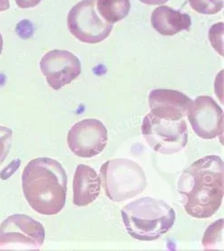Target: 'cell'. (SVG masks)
Masks as SVG:
<instances>
[{
  "instance_id": "obj_4",
  "label": "cell",
  "mask_w": 224,
  "mask_h": 251,
  "mask_svg": "<svg viewBox=\"0 0 224 251\" xmlns=\"http://www.w3.org/2000/svg\"><path fill=\"white\" fill-rule=\"evenodd\" d=\"M102 188L113 202H123L140 195L147 186L143 168L127 158L111 159L100 170Z\"/></svg>"
},
{
  "instance_id": "obj_18",
  "label": "cell",
  "mask_w": 224,
  "mask_h": 251,
  "mask_svg": "<svg viewBox=\"0 0 224 251\" xmlns=\"http://www.w3.org/2000/svg\"><path fill=\"white\" fill-rule=\"evenodd\" d=\"M224 31V26H222V28H220L218 30H216L215 25L211 27V30L209 31V39L212 42V46L214 49L217 50V52L224 55V48H223V37H221V40H217L220 39V33Z\"/></svg>"
},
{
  "instance_id": "obj_5",
  "label": "cell",
  "mask_w": 224,
  "mask_h": 251,
  "mask_svg": "<svg viewBox=\"0 0 224 251\" xmlns=\"http://www.w3.org/2000/svg\"><path fill=\"white\" fill-rule=\"evenodd\" d=\"M141 130L153 151L163 155L182 151L189 141L188 126L184 119L169 120L149 113L143 118Z\"/></svg>"
},
{
  "instance_id": "obj_13",
  "label": "cell",
  "mask_w": 224,
  "mask_h": 251,
  "mask_svg": "<svg viewBox=\"0 0 224 251\" xmlns=\"http://www.w3.org/2000/svg\"><path fill=\"white\" fill-rule=\"evenodd\" d=\"M151 22L154 30L163 36H173L182 30H189L192 23L188 14L174 10L167 5L154 9Z\"/></svg>"
},
{
  "instance_id": "obj_17",
  "label": "cell",
  "mask_w": 224,
  "mask_h": 251,
  "mask_svg": "<svg viewBox=\"0 0 224 251\" xmlns=\"http://www.w3.org/2000/svg\"><path fill=\"white\" fill-rule=\"evenodd\" d=\"M13 131L8 127L0 126V166L8 156L12 145Z\"/></svg>"
},
{
  "instance_id": "obj_16",
  "label": "cell",
  "mask_w": 224,
  "mask_h": 251,
  "mask_svg": "<svg viewBox=\"0 0 224 251\" xmlns=\"http://www.w3.org/2000/svg\"><path fill=\"white\" fill-rule=\"evenodd\" d=\"M192 9L201 15H215L224 8V0H189Z\"/></svg>"
},
{
  "instance_id": "obj_3",
  "label": "cell",
  "mask_w": 224,
  "mask_h": 251,
  "mask_svg": "<svg viewBox=\"0 0 224 251\" xmlns=\"http://www.w3.org/2000/svg\"><path fill=\"white\" fill-rule=\"evenodd\" d=\"M123 223L129 235L141 241L158 240L173 226L176 213L161 200L141 198L124 206Z\"/></svg>"
},
{
  "instance_id": "obj_14",
  "label": "cell",
  "mask_w": 224,
  "mask_h": 251,
  "mask_svg": "<svg viewBox=\"0 0 224 251\" xmlns=\"http://www.w3.org/2000/svg\"><path fill=\"white\" fill-rule=\"evenodd\" d=\"M96 7L104 20L114 25L128 16L131 3L129 0H96Z\"/></svg>"
},
{
  "instance_id": "obj_20",
  "label": "cell",
  "mask_w": 224,
  "mask_h": 251,
  "mask_svg": "<svg viewBox=\"0 0 224 251\" xmlns=\"http://www.w3.org/2000/svg\"><path fill=\"white\" fill-rule=\"evenodd\" d=\"M141 1L143 4L145 5H163L165 3H167L168 0H139Z\"/></svg>"
},
{
  "instance_id": "obj_8",
  "label": "cell",
  "mask_w": 224,
  "mask_h": 251,
  "mask_svg": "<svg viewBox=\"0 0 224 251\" xmlns=\"http://www.w3.org/2000/svg\"><path fill=\"white\" fill-rule=\"evenodd\" d=\"M107 143V128L97 119L78 122L67 134L69 150L83 158H91L101 154Z\"/></svg>"
},
{
  "instance_id": "obj_15",
  "label": "cell",
  "mask_w": 224,
  "mask_h": 251,
  "mask_svg": "<svg viewBox=\"0 0 224 251\" xmlns=\"http://www.w3.org/2000/svg\"><path fill=\"white\" fill-rule=\"evenodd\" d=\"M202 243L204 250H224V219L209 226Z\"/></svg>"
},
{
  "instance_id": "obj_2",
  "label": "cell",
  "mask_w": 224,
  "mask_h": 251,
  "mask_svg": "<svg viewBox=\"0 0 224 251\" xmlns=\"http://www.w3.org/2000/svg\"><path fill=\"white\" fill-rule=\"evenodd\" d=\"M22 187L29 206L41 215L54 216L66 205L67 176L55 159L38 157L30 161L23 172Z\"/></svg>"
},
{
  "instance_id": "obj_6",
  "label": "cell",
  "mask_w": 224,
  "mask_h": 251,
  "mask_svg": "<svg viewBox=\"0 0 224 251\" xmlns=\"http://www.w3.org/2000/svg\"><path fill=\"white\" fill-rule=\"evenodd\" d=\"M44 240L43 226L26 215H12L0 225V250L38 251Z\"/></svg>"
},
{
  "instance_id": "obj_9",
  "label": "cell",
  "mask_w": 224,
  "mask_h": 251,
  "mask_svg": "<svg viewBox=\"0 0 224 251\" xmlns=\"http://www.w3.org/2000/svg\"><path fill=\"white\" fill-rule=\"evenodd\" d=\"M187 116L195 133L204 140L224 136V111L209 96L191 101Z\"/></svg>"
},
{
  "instance_id": "obj_12",
  "label": "cell",
  "mask_w": 224,
  "mask_h": 251,
  "mask_svg": "<svg viewBox=\"0 0 224 251\" xmlns=\"http://www.w3.org/2000/svg\"><path fill=\"white\" fill-rule=\"evenodd\" d=\"M101 177L97 172L85 165H79L73 180V203L86 206L96 200L101 192Z\"/></svg>"
},
{
  "instance_id": "obj_10",
  "label": "cell",
  "mask_w": 224,
  "mask_h": 251,
  "mask_svg": "<svg viewBox=\"0 0 224 251\" xmlns=\"http://www.w3.org/2000/svg\"><path fill=\"white\" fill-rule=\"evenodd\" d=\"M40 69L53 90L70 84L81 74V63L77 55L66 50H54L43 55Z\"/></svg>"
},
{
  "instance_id": "obj_1",
  "label": "cell",
  "mask_w": 224,
  "mask_h": 251,
  "mask_svg": "<svg viewBox=\"0 0 224 251\" xmlns=\"http://www.w3.org/2000/svg\"><path fill=\"white\" fill-rule=\"evenodd\" d=\"M178 189L189 216L200 219L214 216L224 201V161L206 156L194 162L182 173Z\"/></svg>"
},
{
  "instance_id": "obj_7",
  "label": "cell",
  "mask_w": 224,
  "mask_h": 251,
  "mask_svg": "<svg viewBox=\"0 0 224 251\" xmlns=\"http://www.w3.org/2000/svg\"><path fill=\"white\" fill-rule=\"evenodd\" d=\"M67 27L72 35L83 43L97 44L110 36L113 25L98 13L96 0H82L69 11Z\"/></svg>"
},
{
  "instance_id": "obj_21",
  "label": "cell",
  "mask_w": 224,
  "mask_h": 251,
  "mask_svg": "<svg viewBox=\"0 0 224 251\" xmlns=\"http://www.w3.org/2000/svg\"><path fill=\"white\" fill-rule=\"evenodd\" d=\"M10 7L9 0H0V12L8 10Z\"/></svg>"
},
{
  "instance_id": "obj_11",
  "label": "cell",
  "mask_w": 224,
  "mask_h": 251,
  "mask_svg": "<svg viewBox=\"0 0 224 251\" xmlns=\"http://www.w3.org/2000/svg\"><path fill=\"white\" fill-rule=\"evenodd\" d=\"M191 101V99L180 91L153 90L149 94L150 113L161 118L181 120L187 116Z\"/></svg>"
},
{
  "instance_id": "obj_22",
  "label": "cell",
  "mask_w": 224,
  "mask_h": 251,
  "mask_svg": "<svg viewBox=\"0 0 224 251\" xmlns=\"http://www.w3.org/2000/svg\"><path fill=\"white\" fill-rule=\"evenodd\" d=\"M3 37L1 35V33H0V55H1V53H2V50H3Z\"/></svg>"
},
{
  "instance_id": "obj_19",
  "label": "cell",
  "mask_w": 224,
  "mask_h": 251,
  "mask_svg": "<svg viewBox=\"0 0 224 251\" xmlns=\"http://www.w3.org/2000/svg\"><path fill=\"white\" fill-rule=\"evenodd\" d=\"M41 1V0H16V3L20 8H31L39 5Z\"/></svg>"
}]
</instances>
